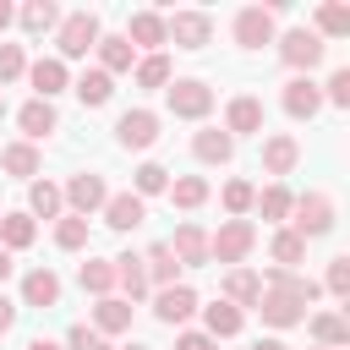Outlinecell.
<instances>
[{"instance_id":"22","label":"cell","mask_w":350,"mask_h":350,"mask_svg":"<svg viewBox=\"0 0 350 350\" xmlns=\"http://www.w3.org/2000/svg\"><path fill=\"white\" fill-rule=\"evenodd\" d=\"M170 252H175L180 268H202V262H208V235H202L197 224H180L175 241H170Z\"/></svg>"},{"instance_id":"50","label":"cell","mask_w":350,"mask_h":350,"mask_svg":"<svg viewBox=\"0 0 350 350\" xmlns=\"http://www.w3.org/2000/svg\"><path fill=\"white\" fill-rule=\"evenodd\" d=\"M5 279H11V252L0 246V284H5Z\"/></svg>"},{"instance_id":"42","label":"cell","mask_w":350,"mask_h":350,"mask_svg":"<svg viewBox=\"0 0 350 350\" xmlns=\"http://www.w3.org/2000/svg\"><path fill=\"white\" fill-rule=\"evenodd\" d=\"M323 33H328V38H345V33H350V11H345V5H317V38H323Z\"/></svg>"},{"instance_id":"4","label":"cell","mask_w":350,"mask_h":350,"mask_svg":"<svg viewBox=\"0 0 350 350\" xmlns=\"http://www.w3.org/2000/svg\"><path fill=\"white\" fill-rule=\"evenodd\" d=\"M213 38V16L208 11H175V16H164V44H175V49H202Z\"/></svg>"},{"instance_id":"7","label":"cell","mask_w":350,"mask_h":350,"mask_svg":"<svg viewBox=\"0 0 350 350\" xmlns=\"http://www.w3.org/2000/svg\"><path fill=\"white\" fill-rule=\"evenodd\" d=\"M60 197L71 202V213H77V219H88V213H98V208L109 202V186H104V175H88V170H82V175H71V180H66V191H60Z\"/></svg>"},{"instance_id":"51","label":"cell","mask_w":350,"mask_h":350,"mask_svg":"<svg viewBox=\"0 0 350 350\" xmlns=\"http://www.w3.org/2000/svg\"><path fill=\"white\" fill-rule=\"evenodd\" d=\"M11 16H16V11H11V5H5V0H0V33H5V27H11Z\"/></svg>"},{"instance_id":"48","label":"cell","mask_w":350,"mask_h":350,"mask_svg":"<svg viewBox=\"0 0 350 350\" xmlns=\"http://www.w3.org/2000/svg\"><path fill=\"white\" fill-rule=\"evenodd\" d=\"M175 350H219V339H208V334H197V328H186V334L175 339Z\"/></svg>"},{"instance_id":"28","label":"cell","mask_w":350,"mask_h":350,"mask_svg":"<svg viewBox=\"0 0 350 350\" xmlns=\"http://www.w3.org/2000/svg\"><path fill=\"white\" fill-rule=\"evenodd\" d=\"M93 328H98V334H126V328H131V301L104 295V301L93 306Z\"/></svg>"},{"instance_id":"1","label":"cell","mask_w":350,"mask_h":350,"mask_svg":"<svg viewBox=\"0 0 350 350\" xmlns=\"http://www.w3.org/2000/svg\"><path fill=\"white\" fill-rule=\"evenodd\" d=\"M164 104H170V115H180V120H202V115L213 109V88H208L202 77H175V82L164 88Z\"/></svg>"},{"instance_id":"25","label":"cell","mask_w":350,"mask_h":350,"mask_svg":"<svg viewBox=\"0 0 350 350\" xmlns=\"http://www.w3.org/2000/svg\"><path fill=\"white\" fill-rule=\"evenodd\" d=\"M0 170H5V175H16V180H27V175H38V170H44V159H38V148H33V142H5V148H0Z\"/></svg>"},{"instance_id":"14","label":"cell","mask_w":350,"mask_h":350,"mask_svg":"<svg viewBox=\"0 0 350 350\" xmlns=\"http://www.w3.org/2000/svg\"><path fill=\"white\" fill-rule=\"evenodd\" d=\"M142 219H148V202L137 191H109V202H104V224L109 230H137Z\"/></svg>"},{"instance_id":"33","label":"cell","mask_w":350,"mask_h":350,"mask_svg":"<svg viewBox=\"0 0 350 350\" xmlns=\"http://www.w3.org/2000/svg\"><path fill=\"white\" fill-rule=\"evenodd\" d=\"M77 279H82V290H88V295H98V301H104V295L115 290V262H104V257H88V262L77 268Z\"/></svg>"},{"instance_id":"23","label":"cell","mask_w":350,"mask_h":350,"mask_svg":"<svg viewBox=\"0 0 350 350\" xmlns=\"http://www.w3.org/2000/svg\"><path fill=\"white\" fill-rule=\"evenodd\" d=\"M142 268H148V284H159V290L180 284V279H175V273H180V262H175V252H170V241H153V246H148V257H142Z\"/></svg>"},{"instance_id":"11","label":"cell","mask_w":350,"mask_h":350,"mask_svg":"<svg viewBox=\"0 0 350 350\" xmlns=\"http://www.w3.org/2000/svg\"><path fill=\"white\" fill-rule=\"evenodd\" d=\"M317 109H323V88L312 77H290L284 82V115L290 120H312Z\"/></svg>"},{"instance_id":"18","label":"cell","mask_w":350,"mask_h":350,"mask_svg":"<svg viewBox=\"0 0 350 350\" xmlns=\"http://www.w3.org/2000/svg\"><path fill=\"white\" fill-rule=\"evenodd\" d=\"M224 131H230V137H252V131H262V98H252V93L230 98V109H224Z\"/></svg>"},{"instance_id":"8","label":"cell","mask_w":350,"mask_h":350,"mask_svg":"<svg viewBox=\"0 0 350 350\" xmlns=\"http://www.w3.org/2000/svg\"><path fill=\"white\" fill-rule=\"evenodd\" d=\"M115 142H120V148H137V153L153 148V142H159V115H153V109H126V115L115 120Z\"/></svg>"},{"instance_id":"17","label":"cell","mask_w":350,"mask_h":350,"mask_svg":"<svg viewBox=\"0 0 350 350\" xmlns=\"http://www.w3.org/2000/svg\"><path fill=\"white\" fill-rule=\"evenodd\" d=\"M16 126H22V142H38V137H49V131L60 126V115H55V104L27 98V104L16 109Z\"/></svg>"},{"instance_id":"56","label":"cell","mask_w":350,"mask_h":350,"mask_svg":"<svg viewBox=\"0 0 350 350\" xmlns=\"http://www.w3.org/2000/svg\"><path fill=\"white\" fill-rule=\"evenodd\" d=\"M317 350H328V345H317Z\"/></svg>"},{"instance_id":"32","label":"cell","mask_w":350,"mask_h":350,"mask_svg":"<svg viewBox=\"0 0 350 350\" xmlns=\"http://www.w3.org/2000/svg\"><path fill=\"white\" fill-rule=\"evenodd\" d=\"M71 88H77V98H82L88 109H98V104H109V93H115V77H104V71L93 66V71H82Z\"/></svg>"},{"instance_id":"26","label":"cell","mask_w":350,"mask_h":350,"mask_svg":"<svg viewBox=\"0 0 350 350\" xmlns=\"http://www.w3.org/2000/svg\"><path fill=\"white\" fill-rule=\"evenodd\" d=\"M115 262V284L137 301V295H148V268H142V257L137 252H120V257H109Z\"/></svg>"},{"instance_id":"54","label":"cell","mask_w":350,"mask_h":350,"mask_svg":"<svg viewBox=\"0 0 350 350\" xmlns=\"http://www.w3.org/2000/svg\"><path fill=\"white\" fill-rule=\"evenodd\" d=\"M120 350H148V345H120Z\"/></svg>"},{"instance_id":"47","label":"cell","mask_w":350,"mask_h":350,"mask_svg":"<svg viewBox=\"0 0 350 350\" xmlns=\"http://www.w3.org/2000/svg\"><path fill=\"white\" fill-rule=\"evenodd\" d=\"M252 197H257V191H252V186H246V180H230V186H224V208H230V213H235V219H241V213H246V208H252Z\"/></svg>"},{"instance_id":"10","label":"cell","mask_w":350,"mask_h":350,"mask_svg":"<svg viewBox=\"0 0 350 350\" xmlns=\"http://www.w3.org/2000/svg\"><path fill=\"white\" fill-rule=\"evenodd\" d=\"M27 82H33V93L49 104L55 93H66V88H71V71H66V60H60V55H44V60H33V66H27Z\"/></svg>"},{"instance_id":"41","label":"cell","mask_w":350,"mask_h":350,"mask_svg":"<svg viewBox=\"0 0 350 350\" xmlns=\"http://www.w3.org/2000/svg\"><path fill=\"white\" fill-rule=\"evenodd\" d=\"M55 246H66V252H82V246H88V219L66 213V219L55 224Z\"/></svg>"},{"instance_id":"6","label":"cell","mask_w":350,"mask_h":350,"mask_svg":"<svg viewBox=\"0 0 350 350\" xmlns=\"http://www.w3.org/2000/svg\"><path fill=\"white\" fill-rule=\"evenodd\" d=\"M323 49H328V44H323L312 27H290V33L279 38V55H284L290 71H312V66L323 60Z\"/></svg>"},{"instance_id":"21","label":"cell","mask_w":350,"mask_h":350,"mask_svg":"<svg viewBox=\"0 0 350 350\" xmlns=\"http://www.w3.org/2000/svg\"><path fill=\"white\" fill-rule=\"evenodd\" d=\"M93 49H98V71H104V77H115V71H131V66H137V49L126 44V33H109V38H98Z\"/></svg>"},{"instance_id":"12","label":"cell","mask_w":350,"mask_h":350,"mask_svg":"<svg viewBox=\"0 0 350 350\" xmlns=\"http://www.w3.org/2000/svg\"><path fill=\"white\" fill-rule=\"evenodd\" d=\"M191 312H197V290H191V284H170V290H159V295H153V317H159V323H170V328H175V323H186Z\"/></svg>"},{"instance_id":"2","label":"cell","mask_w":350,"mask_h":350,"mask_svg":"<svg viewBox=\"0 0 350 350\" xmlns=\"http://www.w3.org/2000/svg\"><path fill=\"white\" fill-rule=\"evenodd\" d=\"M252 246H257L252 219H224L219 235H208V262H246Z\"/></svg>"},{"instance_id":"46","label":"cell","mask_w":350,"mask_h":350,"mask_svg":"<svg viewBox=\"0 0 350 350\" xmlns=\"http://www.w3.org/2000/svg\"><path fill=\"white\" fill-rule=\"evenodd\" d=\"M323 104H339V109L350 104V66H339V71L328 77V88H323Z\"/></svg>"},{"instance_id":"5","label":"cell","mask_w":350,"mask_h":350,"mask_svg":"<svg viewBox=\"0 0 350 350\" xmlns=\"http://www.w3.org/2000/svg\"><path fill=\"white\" fill-rule=\"evenodd\" d=\"M98 38H104V33H98V16H93V11H71V16L60 22V38H55V44H60V60H82Z\"/></svg>"},{"instance_id":"39","label":"cell","mask_w":350,"mask_h":350,"mask_svg":"<svg viewBox=\"0 0 350 350\" xmlns=\"http://www.w3.org/2000/svg\"><path fill=\"white\" fill-rule=\"evenodd\" d=\"M131 180H137V197H142V202H148V197H159V191H170V170H164V164H153V159H148V164H137V175H131Z\"/></svg>"},{"instance_id":"53","label":"cell","mask_w":350,"mask_h":350,"mask_svg":"<svg viewBox=\"0 0 350 350\" xmlns=\"http://www.w3.org/2000/svg\"><path fill=\"white\" fill-rule=\"evenodd\" d=\"M27 350H60V345H55V339H33Z\"/></svg>"},{"instance_id":"19","label":"cell","mask_w":350,"mask_h":350,"mask_svg":"<svg viewBox=\"0 0 350 350\" xmlns=\"http://www.w3.org/2000/svg\"><path fill=\"white\" fill-rule=\"evenodd\" d=\"M60 301V279H55V268H27L22 273V306H55Z\"/></svg>"},{"instance_id":"44","label":"cell","mask_w":350,"mask_h":350,"mask_svg":"<svg viewBox=\"0 0 350 350\" xmlns=\"http://www.w3.org/2000/svg\"><path fill=\"white\" fill-rule=\"evenodd\" d=\"M323 284H328V295H334V301H345V295H350V257H334Z\"/></svg>"},{"instance_id":"24","label":"cell","mask_w":350,"mask_h":350,"mask_svg":"<svg viewBox=\"0 0 350 350\" xmlns=\"http://www.w3.org/2000/svg\"><path fill=\"white\" fill-rule=\"evenodd\" d=\"M295 159H301V148H295V137H284V131H273V137L262 142V170H268V175H290V170H295Z\"/></svg>"},{"instance_id":"55","label":"cell","mask_w":350,"mask_h":350,"mask_svg":"<svg viewBox=\"0 0 350 350\" xmlns=\"http://www.w3.org/2000/svg\"><path fill=\"white\" fill-rule=\"evenodd\" d=\"M0 115H5V98H0Z\"/></svg>"},{"instance_id":"30","label":"cell","mask_w":350,"mask_h":350,"mask_svg":"<svg viewBox=\"0 0 350 350\" xmlns=\"http://www.w3.org/2000/svg\"><path fill=\"white\" fill-rule=\"evenodd\" d=\"M312 339L328 345V350H345L350 345V323L339 312H312Z\"/></svg>"},{"instance_id":"38","label":"cell","mask_w":350,"mask_h":350,"mask_svg":"<svg viewBox=\"0 0 350 350\" xmlns=\"http://www.w3.org/2000/svg\"><path fill=\"white\" fill-rule=\"evenodd\" d=\"M170 202H175V208H202V202H208V180H202V175L170 180Z\"/></svg>"},{"instance_id":"37","label":"cell","mask_w":350,"mask_h":350,"mask_svg":"<svg viewBox=\"0 0 350 350\" xmlns=\"http://www.w3.org/2000/svg\"><path fill=\"white\" fill-rule=\"evenodd\" d=\"M131 77H137V88H148V93H153V88H170V60H164V55H142V60L131 66Z\"/></svg>"},{"instance_id":"20","label":"cell","mask_w":350,"mask_h":350,"mask_svg":"<svg viewBox=\"0 0 350 350\" xmlns=\"http://www.w3.org/2000/svg\"><path fill=\"white\" fill-rule=\"evenodd\" d=\"M191 153H197L202 164H230V153H235V137H230L224 126H202V131L191 137Z\"/></svg>"},{"instance_id":"15","label":"cell","mask_w":350,"mask_h":350,"mask_svg":"<svg viewBox=\"0 0 350 350\" xmlns=\"http://www.w3.org/2000/svg\"><path fill=\"white\" fill-rule=\"evenodd\" d=\"M257 279H268V290H284V295H295L301 306H312V301L323 295V284H317L312 273H295V268H268V273H257Z\"/></svg>"},{"instance_id":"13","label":"cell","mask_w":350,"mask_h":350,"mask_svg":"<svg viewBox=\"0 0 350 350\" xmlns=\"http://www.w3.org/2000/svg\"><path fill=\"white\" fill-rule=\"evenodd\" d=\"M257 312H262V323H273V328L306 323V306H301L295 295H284V290H262V295H257Z\"/></svg>"},{"instance_id":"34","label":"cell","mask_w":350,"mask_h":350,"mask_svg":"<svg viewBox=\"0 0 350 350\" xmlns=\"http://www.w3.org/2000/svg\"><path fill=\"white\" fill-rule=\"evenodd\" d=\"M290 202H295V197H290V191H284L279 180H273V186H262V191L252 197V208H257V213H262L268 224H279V219H290Z\"/></svg>"},{"instance_id":"36","label":"cell","mask_w":350,"mask_h":350,"mask_svg":"<svg viewBox=\"0 0 350 350\" xmlns=\"http://www.w3.org/2000/svg\"><path fill=\"white\" fill-rule=\"evenodd\" d=\"M49 27H60V11H55L49 0H27V5H22V33L38 38V33H49Z\"/></svg>"},{"instance_id":"40","label":"cell","mask_w":350,"mask_h":350,"mask_svg":"<svg viewBox=\"0 0 350 350\" xmlns=\"http://www.w3.org/2000/svg\"><path fill=\"white\" fill-rule=\"evenodd\" d=\"M301 257H306V241H301L295 230H279V235H273V268H295Z\"/></svg>"},{"instance_id":"31","label":"cell","mask_w":350,"mask_h":350,"mask_svg":"<svg viewBox=\"0 0 350 350\" xmlns=\"http://www.w3.org/2000/svg\"><path fill=\"white\" fill-rule=\"evenodd\" d=\"M33 235H38L33 213H0V246H5V252H22V246H33Z\"/></svg>"},{"instance_id":"45","label":"cell","mask_w":350,"mask_h":350,"mask_svg":"<svg viewBox=\"0 0 350 350\" xmlns=\"http://www.w3.org/2000/svg\"><path fill=\"white\" fill-rule=\"evenodd\" d=\"M66 350H109V339H104L98 328H88V323H77V328L66 334Z\"/></svg>"},{"instance_id":"49","label":"cell","mask_w":350,"mask_h":350,"mask_svg":"<svg viewBox=\"0 0 350 350\" xmlns=\"http://www.w3.org/2000/svg\"><path fill=\"white\" fill-rule=\"evenodd\" d=\"M11 323H16V301H5V295H0V334H5Z\"/></svg>"},{"instance_id":"29","label":"cell","mask_w":350,"mask_h":350,"mask_svg":"<svg viewBox=\"0 0 350 350\" xmlns=\"http://www.w3.org/2000/svg\"><path fill=\"white\" fill-rule=\"evenodd\" d=\"M202 334L208 339H235L241 334V306H230V301H213V306H202Z\"/></svg>"},{"instance_id":"43","label":"cell","mask_w":350,"mask_h":350,"mask_svg":"<svg viewBox=\"0 0 350 350\" xmlns=\"http://www.w3.org/2000/svg\"><path fill=\"white\" fill-rule=\"evenodd\" d=\"M16 77H27V55H22V44H0V88L16 82Z\"/></svg>"},{"instance_id":"9","label":"cell","mask_w":350,"mask_h":350,"mask_svg":"<svg viewBox=\"0 0 350 350\" xmlns=\"http://www.w3.org/2000/svg\"><path fill=\"white\" fill-rule=\"evenodd\" d=\"M235 44H241V49L273 44V5H246V11L235 16Z\"/></svg>"},{"instance_id":"52","label":"cell","mask_w":350,"mask_h":350,"mask_svg":"<svg viewBox=\"0 0 350 350\" xmlns=\"http://www.w3.org/2000/svg\"><path fill=\"white\" fill-rule=\"evenodd\" d=\"M252 350H284V345H279V339H257Z\"/></svg>"},{"instance_id":"16","label":"cell","mask_w":350,"mask_h":350,"mask_svg":"<svg viewBox=\"0 0 350 350\" xmlns=\"http://www.w3.org/2000/svg\"><path fill=\"white\" fill-rule=\"evenodd\" d=\"M126 44L159 55V44H164V16H159V11H131V22H126Z\"/></svg>"},{"instance_id":"27","label":"cell","mask_w":350,"mask_h":350,"mask_svg":"<svg viewBox=\"0 0 350 350\" xmlns=\"http://www.w3.org/2000/svg\"><path fill=\"white\" fill-rule=\"evenodd\" d=\"M257 295H262V279L252 268H230L224 273V301L230 306H257Z\"/></svg>"},{"instance_id":"35","label":"cell","mask_w":350,"mask_h":350,"mask_svg":"<svg viewBox=\"0 0 350 350\" xmlns=\"http://www.w3.org/2000/svg\"><path fill=\"white\" fill-rule=\"evenodd\" d=\"M60 208H66L60 186H55V180H33V191H27V213H38V219H55Z\"/></svg>"},{"instance_id":"3","label":"cell","mask_w":350,"mask_h":350,"mask_svg":"<svg viewBox=\"0 0 350 350\" xmlns=\"http://www.w3.org/2000/svg\"><path fill=\"white\" fill-rule=\"evenodd\" d=\"M290 213H295V224H290V230H295L301 241H317V235H328V230H334V202H328L323 191L295 197V202H290Z\"/></svg>"}]
</instances>
